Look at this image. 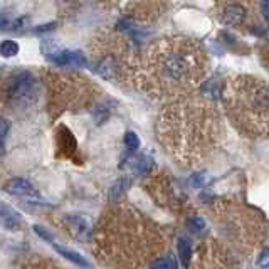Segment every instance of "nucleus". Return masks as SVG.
Listing matches in <instances>:
<instances>
[{
  "mask_svg": "<svg viewBox=\"0 0 269 269\" xmlns=\"http://www.w3.org/2000/svg\"><path fill=\"white\" fill-rule=\"evenodd\" d=\"M229 109L241 126L256 133H269V87L261 81L239 79L227 93Z\"/></svg>",
  "mask_w": 269,
  "mask_h": 269,
  "instance_id": "1",
  "label": "nucleus"
},
{
  "mask_svg": "<svg viewBox=\"0 0 269 269\" xmlns=\"http://www.w3.org/2000/svg\"><path fill=\"white\" fill-rule=\"evenodd\" d=\"M160 73L170 83H190L199 74L194 54L184 49H172L160 57Z\"/></svg>",
  "mask_w": 269,
  "mask_h": 269,
  "instance_id": "2",
  "label": "nucleus"
},
{
  "mask_svg": "<svg viewBox=\"0 0 269 269\" xmlns=\"http://www.w3.org/2000/svg\"><path fill=\"white\" fill-rule=\"evenodd\" d=\"M36 78L29 71H19L10 78L9 100L12 104H25L32 100L36 89Z\"/></svg>",
  "mask_w": 269,
  "mask_h": 269,
  "instance_id": "3",
  "label": "nucleus"
},
{
  "mask_svg": "<svg viewBox=\"0 0 269 269\" xmlns=\"http://www.w3.org/2000/svg\"><path fill=\"white\" fill-rule=\"evenodd\" d=\"M49 61H52L57 66H71V68H87V59L83 52L69 51V49H59L57 46L51 44L49 51H44Z\"/></svg>",
  "mask_w": 269,
  "mask_h": 269,
  "instance_id": "4",
  "label": "nucleus"
},
{
  "mask_svg": "<svg viewBox=\"0 0 269 269\" xmlns=\"http://www.w3.org/2000/svg\"><path fill=\"white\" fill-rule=\"evenodd\" d=\"M4 190L10 195H36L37 192L27 178H12L4 185Z\"/></svg>",
  "mask_w": 269,
  "mask_h": 269,
  "instance_id": "5",
  "label": "nucleus"
},
{
  "mask_svg": "<svg viewBox=\"0 0 269 269\" xmlns=\"http://www.w3.org/2000/svg\"><path fill=\"white\" fill-rule=\"evenodd\" d=\"M52 248H54V251L57 252V254H61L64 259L74 262V264H78V266H81V267H91L89 261H87L84 256H81L79 252L71 251V249H68V248H63L61 244H56V243L52 244Z\"/></svg>",
  "mask_w": 269,
  "mask_h": 269,
  "instance_id": "6",
  "label": "nucleus"
},
{
  "mask_svg": "<svg viewBox=\"0 0 269 269\" xmlns=\"http://www.w3.org/2000/svg\"><path fill=\"white\" fill-rule=\"evenodd\" d=\"M244 17H246L244 7H241V5H230V7L226 9V12H224L222 20L226 25H239L243 24Z\"/></svg>",
  "mask_w": 269,
  "mask_h": 269,
  "instance_id": "7",
  "label": "nucleus"
},
{
  "mask_svg": "<svg viewBox=\"0 0 269 269\" xmlns=\"http://www.w3.org/2000/svg\"><path fill=\"white\" fill-rule=\"evenodd\" d=\"M19 221H20V216L12 207H9L7 204H0V222H2L5 227L14 229L19 224Z\"/></svg>",
  "mask_w": 269,
  "mask_h": 269,
  "instance_id": "8",
  "label": "nucleus"
},
{
  "mask_svg": "<svg viewBox=\"0 0 269 269\" xmlns=\"http://www.w3.org/2000/svg\"><path fill=\"white\" fill-rule=\"evenodd\" d=\"M128 187H130L128 178H119L118 182H114V185L109 189V202H111V204H118L123 194L128 190Z\"/></svg>",
  "mask_w": 269,
  "mask_h": 269,
  "instance_id": "9",
  "label": "nucleus"
},
{
  "mask_svg": "<svg viewBox=\"0 0 269 269\" xmlns=\"http://www.w3.org/2000/svg\"><path fill=\"white\" fill-rule=\"evenodd\" d=\"M116 61H114L113 57H104L103 61L98 64V74L101 76V78H113L114 74H116Z\"/></svg>",
  "mask_w": 269,
  "mask_h": 269,
  "instance_id": "10",
  "label": "nucleus"
},
{
  "mask_svg": "<svg viewBox=\"0 0 269 269\" xmlns=\"http://www.w3.org/2000/svg\"><path fill=\"white\" fill-rule=\"evenodd\" d=\"M178 256H180V261H182L184 267H189L190 259H192V244L189 239H185V237L178 239Z\"/></svg>",
  "mask_w": 269,
  "mask_h": 269,
  "instance_id": "11",
  "label": "nucleus"
},
{
  "mask_svg": "<svg viewBox=\"0 0 269 269\" xmlns=\"http://www.w3.org/2000/svg\"><path fill=\"white\" fill-rule=\"evenodd\" d=\"M19 54V44L15 41H4L0 44V56L2 57H14Z\"/></svg>",
  "mask_w": 269,
  "mask_h": 269,
  "instance_id": "12",
  "label": "nucleus"
},
{
  "mask_svg": "<svg viewBox=\"0 0 269 269\" xmlns=\"http://www.w3.org/2000/svg\"><path fill=\"white\" fill-rule=\"evenodd\" d=\"M150 269H177V259L173 256H165L152 262Z\"/></svg>",
  "mask_w": 269,
  "mask_h": 269,
  "instance_id": "13",
  "label": "nucleus"
},
{
  "mask_svg": "<svg viewBox=\"0 0 269 269\" xmlns=\"http://www.w3.org/2000/svg\"><path fill=\"white\" fill-rule=\"evenodd\" d=\"M9 135V122L0 118V157L5 153V138Z\"/></svg>",
  "mask_w": 269,
  "mask_h": 269,
  "instance_id": "14",
  "label": "nucleus"
},
{
  "mask_svg": "<svg viewBox=\"0 0 269 269\" xmlns=\"http://www.w3.org/2000/svg\"><path fill=\"white\" fill-rule=\"evenodd\" d=\"M125 145L128 150L131 152H135V150H138L140 148V138H138V135L133 133V131H128V133L125 135Z\"/></svg>",
  "mask_w": 269,
  "mask_h": 269,
  "instance_id": "15",
  "label": "nucleus"
},
{
  "mask_svg": "<svg viewBox=\"0 0 269 269\" xmlns=\"http://www.w3.org/2000/svg\"><path fill=\"white\" fill-rule=\"evenodd\" d=\"M14 22L15 19L10 17L9 14L0 12V31H14Z\"/></svg>",
  "mask_w": 269,
  "mask_h": 269,
  "instance_id": "16",
  "label": "nucleus"
},
{
  "mask_svg": "<svg viewBox=\"0 0 269 269\" xmlns=\"http://www.w3.org/2000/svg\"><path fill=\"white\" fill-rule=\"evenodd\" d=\"M256 264L257 267H269V249H264L259 254V257H257V261H256Z\"/></svg>",
  "mask_w": 269,
  "mask_h": 269,
  "instance_id": "17",
  "label": "nucleus"
},
{
  "mask_svg": "<svg viewBox=\"0 0 269 269\" xmlns=\"http://www.w3.org/2000/svg\"><path fill=\"white\" fill-rule=\"evenodd\" d=\"M189 224H190L192 229L197 230V232L205 229V221H204V219H200V217H192L190 221H189Z\"/></svg>",
  "mask_w": 269,
  "mask_h": 269,
  "instance_id": "18",
  "label": "nucleus"
},
{
  "mask_svg": "<svg viewBox=\"0 0 269 269\" xmlns=\"http://www.w3.org/2000/svg\"><path fill=\"white\" fill-rule=\"evenodd\" d=\"M34 232H36L37 235H41L42 239L49 241V243H51V241H52V234H51V232H47V230L44 229L42 226H34Z\"/></svg>",
  "mask_w": 269,
  "mask_h": 269,
  "instance_id": "19",
  "label": "nucleus"
},
{
  "mask_svg": "<svg viewBox=\"0 0 269 269\" xmlns=\"http://www.w3.org/2000/svg\"><path fill=\"white\" fill-rule=\"evenodd\" d=\"M54 27H56V22H49V24H42L39 27H36L34 32L36 34H44V32H51L54 31Z\"/></svg>",
  "mask_w": 269,
  "mask_h": 269,
  "instance_id": "20",
  "label": "nucleus"
},
{
  "mask_svg": "<svg viewBox=\"0 0 269 269\" xmlns=\"http://www.w3.org/2000/svg\"><path fill=\"white\" fill-rule=\"evenodd\" d=\"M190 184L194 185V187H202V185L205 184V180H204V173H195V175H192Z\"/></svg>",
  "mask_w": 269,
  "mask_h": 269,
  "instance_id": "21",
  "label": "nucleus"
},
{
  "mask_svg": "<svg viewBox=\"0 0 269 269\" xmlns=\"http://www.w3.org/2000/svg\"><path fill=\"white\" fill-rule=\"evenodd\" d=\"M262 14H264L266 20L269 22V0H262Z\"/></svg>",
  "mask_w": 269,
  "mask_h": 269,
  "instance_id": "22",
  "label": "nucleus"
}]
</instances>
